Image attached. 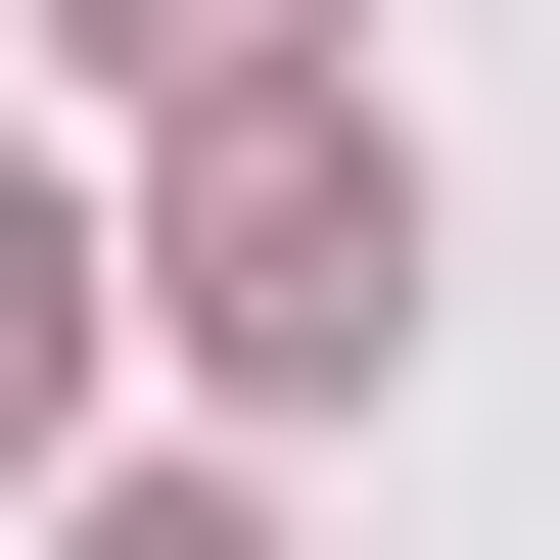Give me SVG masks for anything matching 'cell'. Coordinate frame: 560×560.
<instances>
[{"label":"cell","instance_id":"2","mask_svg":"<svg viewBox=\"0 0 560 560\" xmlns=\"http://www.w3.org/2000/svg\"><path fill=\"white\" fill-rule=\"evenodd\" d=\"M94 47H140V94H234V47H280V0H94Z\"/></svg>","mask_w":560,"mask_h":560},{"label":"cell","instance_id":"3","mask_svg":"<svg viewBox=\"0 0 560 560\" xmlns=\"http://www.w3.org/2000/svg\"><path fill=\"white\" fill-rule=\"evenodd\" d=\"M94 560H234V514H94Z\"/></svg>","mask_w":560,"mask_h":560},{"label":"cell","instance_id":"1","mask_svg":"<svg viewBox=\"0 0 560 560\" xmlns=\"http://www.w3.org/2000/svg\"><path fill=\"white\" fill-rule=\"evenodd\" d=\"M374 327H420V140L374 94H234L187 140V374H374Z\"/></svg>","mask_w":560,"mask_h":560}]
</instances>
